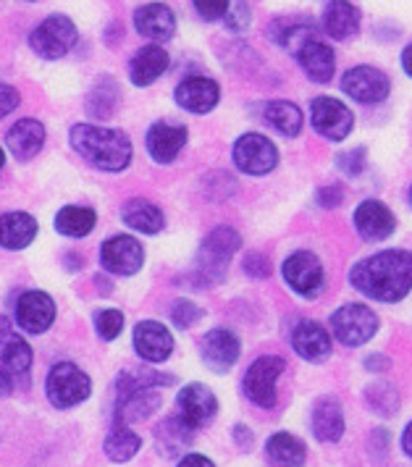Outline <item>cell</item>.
Segmentation results:
<instances>
[{
	"mask_svg": "<svg viewBox=\"0 0 412 467\" xmlns=\"http://www.w3.org/2000/svg\"><path fill=\"white\" fill-rule=\"evenodd\" d=\"M368 407L381 415H394L399 410V394L389 383L378 381L368 389Z\"/></svg>",
	"mask_w": 412,
	"mask_h": 467,
	"instance_id": "36",
	"label": "cell"
},
{
	"mask_svg": "<svg viewBox=\"0 0 412 467\" xmlns=\"http://www.w3.org/2000/svg\"><path fill=\"white\" fill-rule=\"evenodd\" d=\"M355 226H357V232L363 234V239L381 242V239L394 234L397 221H394V213L381 200H366L355 211Z\"/></svg>",
	"mask_w": 412,
	"mask_h": 467,
	"instance_id": "19",
	"label": "cell"
},
{
	"mask_svg": "<svg viewBox=\"0 0 412 467\" xmlns=\"http://www.w3.org/2000/svg\"><path fill=\"white\" fill-rule=\"evenodd\" d=\"M310 119H313V129L331 140V142H342L347 137L352 127H355V116L342 100L334 98H315L310 106Z\"/></svg>",
	"mask_w": 412,
	"mask_h": 467,
	"instance_id": "9",
	"label": "cell"
},
{
	"mask_svg": "<svg viewBox=\"0 0 412 467\" xmlns=\"http://www.w3.org/2000/svg\"><path fill=\"white\" fill-rule=\"evenodd\" d=\"M121 218L124 223L134 229V232L142 234H158L163 229V213L158 205H152L148 200H129L121 211Z\"/></svg>",
	"mask_w": 412,
	"mask_h": 467,
	"instance_id": "31",
	"label": "cell"
},
{
	"mask_svg": "<svg viewBox=\"0 0 412 467\" xmlns=\"http://www.w3.org/2000/svg\"><path fill=\"white\" fill-rule=\"evenodd\" d=\"M336 166L349 173V176H360L363 169H366V150H352V152H345L336 158Z\"/></svg>",
	"mask_w": 412,
	"mask_h": 467,
	"instance_id": "41",
	"label": "cell"
},
{
	"mask_svg": "<svg viewBox=\"0 0 412 467\" xmlns=\"http://www.w3.org/2000/svg\"><path fill=\"white\" fill-rule=\"evenodd\" d=\"M292 344H294L297 355L310 362H321L331 352V337H328L324 326L315 323V320L297 323V328L292 334Z\"/></svg>",
	"mask_w": 412,
	"mask_h": 467,
	"instance_id": "22",
	"label": "cell"
},
{
	"mask_svg": "<svg viewBox=\"0 0 412 467\" xmlns=\"http://www.w3.org/2000/svg\"><path fill=\"white\" fill-rule=\"evenodd\" d=\"M366 365H368V370H386V368H389L386 358H381V355H378V358H376V355H373V358H368V362H366Z\"/></svg>",
	"mask_w": 412,
	"mask_h": 467,
	"instance_id": "47",
	"label": "cell"
},
{
	"mask_svg": "<svg viewBox=\"0 0 412 467\" xmlns=\"http://www.w3.org/2000/svg\"><path fill=\"white\" fill-rule=\"evenodd\" d=\"M234 163L239 171H244L250 176H265L276 169L279 150L263 134H244L234 145Z\"/></svg>",
	"mask_w": 412,
	"mask_h": 467,
	"instance_id": "8",
	"label": "cell"
},
{
	"mask_svg": "<svg viewBox=\"0 0 412 467\" xmlns=\"http://www.w3.org/2000/svg\"><path fill=\"white\" fill-rule=\"evenodd\" d=\"M134 349L142 360L163 362L174 352V337L163 323L142 320L134 328Z\"/></svg>",
	"mask_w": 412,
	"mask_h": 467,
	"instance_id": "14",
	"label": "cell"
},
{
	"mask_svg": "<svg viewBox=\"0 0 412 467\" xmlns=\"http://www.w3.org/2000/svg\"><path fill=\"white\" fill-rule=\"evenodd\" d=\"M124 328V313L118 310H103L95 316V331L100 334V339H116Z\"/></svg>",
	"mask_w": 412,
	"mask_h": 467,
	"instance_id": "37",
	"label": "cell"
},
{
	"mask_svg": "<svg viewBox=\"0 0 412 467\" xmlns=\"http://www.w3.org/2000/svg\"><path fill=\"white\" fill-rule=\"evenodd\" d=\"M286 362L276 355H265L250 365V370L244 373V394L250 402H255L263 410L276 404V381L283 373Z\"/></svg>",
	"mask_w": 412,
	"mask_h": 467,
	"instance_id": "5",
	"label": "cell"
},
{
	"mask_svg": "<svg viewBox=\"0 0 412 467\" xmlns=\"http://www.w3.org/2000/svg\"><path fill=\"white\" fill-rule=\"evenodd\" d=\"M226 26L229 29H234V32H244L247 26H250V19H252V14H250V8H247V3L244 0H232V5H229V11H226Z\"/></svg>",
	"mask_w": 412,
	"mask_h": 467,
	"instance_id": "39",
	"label": "cell"
},
{
	"mask_svg": "<svg viewBox=\"0 0 412 467\" xmlns=\"http://www.w3.org/2000/svg\"><path fill=\"white\" fill-rule=\"evenodd\" d=\"M192 433H195V428H190L179 415H174V418H169V420H163V423L158 425L155 439H158L160 451H163L166 457H174V454H179L184 446H190Z\"/></svg>",
	"mask_w": 412,
	"mask_h": 467,
	"instance_id": "32",
	"label": "cell"
},
{
	"mask_svg": "<svg viewBox=\"0 0 412 467\" xmlns=\"http://www.w3.org/2000/svg\"><path fill=\"white\" fill-rule=\"evenodd\" d=\"M179 467H216L208 457H202V454H187L181 462H179Z\"/></svg>",
	"mask_w": 412,
	"mask_h": 467,
	"instance_id": "45",
	"label": "cell"
},
{
	"mask_svg": "<svg viewBox=\"0 0 412 467\" xmlns=\"http://www.w3.org/2000/svg\"><path fill=\"white\" fill-rule=\"evenodd\" d=\"M331 328L342 344L360 347L378 331V318L366 305H345L331 316Z\"/></svg>",
	"mask_w": 412,
	"mask_h": 467,
	"instance_id": "6",
	"label": "cell"
},
{
	"mask_svg": "<svg viewBox=\"0 0 412 467\" xmlns=\"http://www.w3.org/2000/svg\"><path fill=\"white\" fill-rule=\"evenodd\" d=\"M171 318L179 328H192L197 320L202 318V310L197 307L192 299H181V302H176L174 310H171Z\"/></svg>",
	"mask_w": 412,
	"mask_h": 467,
	"instance_id": "38",
	"label": "cell"
},
{
	"mask_svg": "<svg viewBox=\"0 0 412 467\" xmlns=\"http://www.w3.org/2000/svg\"><path fill=\"white\" fill-rule=\"evenodd\" d=\"M283 278L286 284L303 295V297L313 299L321 289H324V265L313 253H294L286 257L283 263Z\"/></svg>",
	"mask_w": 412,
	"mask_h": 467,
	"instance_id": "11",
	"label": "cell"
},
{
	"mask_svg": "<svg viewBox=\"0 0 412 467\" xmlns=\"http://www.w3.org/2000/svg\"><path fill=\"white\" fill-rule=\"evenodd\" d=\"M402 446H405V451L412 457V423L405 428V436H402Z\"/></svg>",
	"mask_w": 412,
	"mask_h": 467,
	"instance_id": "49",
	"label": "cell"
},
{
	"mask_svg": "<svg viewBox=\"0 0 412 467\" xmlns=\"http://www.w3.org/2000/svg\"><path fill=\"white\" fill-rule=\"evenodd\" d=\"M297 61L313 82H328L334 77V68H336L334 50L321 40H313V37L297 47Z\"/></svg>",
	"mask_w": 412,
	"mask_h": 467,
	"instance_id": "25",
	"label": "cell"
},
{
	"mask_svg": "<svg viewBox=\"0 0 412 467\" xmlns=\"http://www.w3.org/2000/svg\"><path fill=\"white\" fill-rule=\"evenodd\" d=\"M98 223V215L89 208H79V205H68L56 215V229L64 236H88Z\"/></svg>",
	"mask_w": 412,
	"mask_h": 467,
	"instance_id": "34",
	"label": "cell"
},
{
	"mask_svg": "<svg viewBox=\"0 0 412 467\" xmlns=\"http://www.w3.org/2000/svg\"><path fill=\"white\" fill-rule=\"evenodd\" d=\"M265 121L286 137H297L303 129V110L289 100H273L265 106Z\"/></svg>",
	"mask_w": 412,
	"mask_h": 467,
	"instance_id": "33",
	"label": "cell"
},
{
	"mask_svg": "<svg viewBox=\"0 0 412 467\" xmlns=\"http://www.w3.org/2000/svg\"><path fill=\"white\" fill-rule=\"evenodd\" d=\"M242 352L237 334L229 328H213L205 339H202V360L211 370L226 373L229 368H234Z\"/></svg>",
	"mask_w": 412,
	"mask_h": 467,
	"instance_id": "15",
	"label": "cell"
},
{
	"mask_svg": "<svg viewBox=\"0 0 412 467\" xmlns=\"http://www.w3.org/2000/svg\"><path fill=\"white\" fill-rule=\"evenodd\" d=\"M184 145H187V129L184 127L160 121L148 131V150H150L152 161H158V163H171Z\"/></svg>",
	"mask_w": 412,
	"mask_h": 467,
	"instance_id": "24",
	"label": "cell"
},
{
	"mask_svg": "<svg viewBox=\"0 0 412 467\" xmlns=\"http://www.w3.org/2000/svg\"><path fill=\"white\" fill-rule=\"evenodd\" d=\"M71 145L95 169L110 171V173L124 171L131 161L129 137L118 129L79 124L71 129Z\"/></svg>",
	"mask_w": 412,
	"mask_h": 467,
	"instance_id": "2",
	"label": "cell"
},
{
	"mask_svg": "<svg viewBox=\"0 0 412 467\" xmlns=\"http://www.w3.org/2000/svg\"><path fill=\"white\" fill-rule=\"evenodd\" d=\"M234 436H237V441L242 449H247V446H252V433L244 428V425H237V431H234Z\"/></svg>",
	"mask_w": 412,
	"mask_h": 467,
	"instance_id": "46",
	"label": "cell"
},
{
	"mask_svg": "<svg viewBox=\"0 0 412 467\" xmlns=\"http://www.w3.org/2000/svg\"><path fill=\"white\" fill-rule=\"evenodd\" d=\"M139 436L129 431L127 425H118V428H113L108 433V439H106V454H108V460L113 462H129L131 457L139 451Z\"/></svg>",
	"mask_w": 412,
	"mask_h": 467,
	"instance_id": "35",
	"label": "cell"
},
{
	"mask_svg": "<svg viewBox=\"0 0 412 467\" xmlns=\"http://www.w3.org/2000/svg\"><path fill=\"white\" fill-rule=\"evenodd\" d=\"M100 260H103V268L113 276H134L145 263V253L134 236L121 234V236H110L103 244Z\"/></svg>",
	"mask_w": 412,
	"mask_h": 467,
	"instance_id": "10",
	"label": "cell"
},
{
	"mask_svg": "<svg viewBox=\"0 0 412 467\" xmlns=\"http://www.w3.org/2000/svg\"><path fill=\"white\" fill-rule=\"evenodd\" d=\"M239 247H242V236L229 226H218L208 234V239L202 242L200 257H197L195 276H200V286L218 284L226 276L229 263H232L234 253H239Z\"/></svg>",
	"mask_w": 412,
	"mask_h": 467,
	"instance_id": "3",
	"label": "cell"
},
{
	"mask_svg": "<svg viewBox=\"0 0 412 467\" xmlns=\"http://www.w3.org/2000/svg\"><path fill=\"white\" fill-rule=\"evenodd\" d=\"M3 163H5V152L0 150V169H3Z\"/></svg>",
	"mask_w": 412,
	"mask_h": 467,
	"instance_id": "50",
	"label": "cell"
},
{
	"mask_svg": "<svg viewBox=\"0 0 412 467\" xmlns=\"http://www.w3.org/2000/svg\"><path fill=\"white\" fill-rule=\"evenodd\" d=\"M169 68V53L160 45H145L142 50H137V56L131 58L129 77L137 87L152 85L158 77H163Z\"/></svg>",
	"mask_w": 412,
	"mask_h": 467,
	"instance_id": "26",
	"label": "cell"
},
{
	"mask_svg": "<svg viewBox=\"0 0 412 467\" xmlns=\"http://www.w3.org/2000/svg\"><path fill=\"white\" fill-rule=\"evenodd\" d=\"M342 200H345V190H342L339 184L324 187V190L318 192V202H321L324 208H336V205H342Z\"/></svg>",
	"mask_w": 412,
	"mask_h": 467,
	"instance_id": "44",
	"label": "cell"
},
{
	"mask_svg": "<svg viewBox=\"0 0 412 467\" xmlns=\"http://www.w3.org/2000/svg\"><path fill=\"white\" fill-rule=\"evenodd\" d=\"M29 368H32V347L11 328L0 326V376L8 381L22 379Z\"/></svg>",
	"mask_w": 412,
	"mask_h": 467,
	"instance_id": "18",
	"label": "cell"
},
{
	"mask_svg": "<svg viewBox=\"0 0 412 467\" xmlns=\"http://www.w3.org/2000/svg\"><path fill=\"white\" fill-rule=\"evenodd\" d=\"M179 418L184 420V423L190 425V428H202V425H208L213 420V415H216L218 402H216V394L208 389V386H202V383H190V386H184L181 391H179Z\"/></svg>",
	"mask_w": 412,
	"mask_h": 467,
	"instance_id": "13",
	"label": "cell"
},
{
	"mask_svg": "<svg viewBox=\"0 0 412 467\" xmlns=\"http://www.w3.org/2000/svg\"><path fill=\"white\" fill-rule=\"evenodd\" d=\"M410 197H412V194H410Z\"/></svg>",
	"mask_w": 412,
	"mask_h": 467,
	"instance_id": "51",
	"label": "cell"
},
{
	"mask_svg": "<svg viewBox=\"0 0 412 467\" xmlns=\"http://www.w3.org/2000/svg\"><path fill=\"white\" fill-rule=\"evenodd\" d=\"M35 234H37V221L29 213L14 211L0 215V247L24 250L26 244H32Z\"/></svg>",
	"mask_w": 412,
	"mask_h": 467,
	"instance_id": "27",
	"label": "cell"
},
{
	"mask_svg": "<svg viewBox=\"0 0 412 467\" xmlns=\"http://www.w3.org/2000/svg\"><path fill=\"white\" fill-rule=\"evenodd\" d=\"M77 43V26L68 16H50L45 19L29 37V45L43 58H61Z\"/></svg>",
	"mask_w": 412,
	"mask_h": 467,
	"instance_id": "7",
	"label": "cell"
},
{
	"mask_svg": "<svg viewBox=\"0 0 412 467\" xmlns=\"http://www.w3.org/2000/svg\"><path fill=\"white\" fill-rule=\"evenodd\" d=\"M221 89L208 77H190L176 87V103L190 113H211L218 106Z\"/></svg>",
	"mask_w": 412,
	"mask_h": 467,
	"instance_id": "20",
	"label": "cell"
},
{
	"mask_svg": "<svg viewBox=\"0 0 412 467\" xmlns=\"http://www.w3.org/2000/svg\"><path fill=\"white\" fill-rule=\"evenodd\" d=\"M402 68L407 71L412 77V43L405 47V53H402Z\"/></svg>",
	"mask_w": 412,
	"mask_h": 467,
	"instance_id": "48",
	"label": "cell"
},
{
	"mask_svg": "<svg viewBox=\"0 0 412 467\" xmlns=\"http://www.w3.org/2000/svg\"><path fill=\"white\" fill-rule=\"evenodd\" d=\"M92 394V381L89 376L77 368L74 362H58L50 376H47V400L56 404L58 410L77 407Z\"/></svg>",
	"mask_w": 412,
	"mask_h": 467,
	"instance_id": "4",
	"label": "cell"
},
{
	"mask_svg": "<svg viewBox=\"0 0 412 467\" xmlns=\"http://www.w3.org/2000/svg\"><path fill=\"white\" fill-rule=\"evenodd\" d=\"M324 29L334 40H347L360 29V11L349 0H331L325 5Z\"/></svg>",
	"mask_w": 412,
	"mask_h": 467,
	"instance_id": "29",
	"label": "cell"
},
{
	"mask_svg": "<svg viewBox=\"0 0 412 467\" xmlns=\"http://www.w3.org/2000/svg\"><path fill=\"white\" fill-rule=\"evenodd\" d=\"M134 26L142 37L155 40V43H166L169 37H174L176 16L174 11L163 3H148L134 11Z\"/></svg>",
	"mask_w": 412,
	"mask_h": 467,
	"instance_id": "17",
	"label": "cell"
},
{
	"mask_svg": "<svg viewBox=\"0 0 412 467\" xmlns=\"http://www.w3.org/2000/svg\"><path fill=\"white\" fill-rule=\"evenodd\" d=\"M232 0H195L197 14L205 19V22H216V19H223L226 11H229Z\"/></svg>",
	"mask_w": 412,
	"mask_h": 467,
	"instance_id": "40",
	"label": "cell"
},
{
	"mask_svg": "<svg viewBox=\"0 0 412 467\" xmlns=\"http://www.w3.org/2000/svg\"><path fill=\"white\" fill-rule=\"evenodd\" d=\"M16 106H19V92L14 87L0 85V119L8 116Z\"/></svg>",
	"mask_w": 412,
	"mask_h": 467,
	"instance_id": "43",
	"label": "cell"
},
{
	"mask_svg": "<svg viewBox=\"0 0 412 467\" xmlns=\"http://www.w3.org/2000/svg\"><path fill=\"white\" fill-rule=\"evenodd\" d=\"M342 87L357 103H381L389 95L391 82L381 68L373 66H355L342 79Z\"/></svg>",
	"mask_w": 412,
	"mask_h": 467,
	"instance_id": "12",
	"label": "cell"
},
{
	"mask_svg": "<svg viewBox=\"0 0 412 467\" xmlns=\"http://www.w3.org/2000/svg\"><path fill=\"white\" fill-rule=\"evenodd\" d=\"M56 320V305L45 292H24L16 302V323L29 334H43Z\"/></svg>",
	"mask_w": 412,
	"mask_h": 467,
	"instance_id": "16",
	"label": "cell"
},
{
	"mask_svg": "<svg viewBox=\"0 0 412 467\" xmlns=\"http://www.w3.org/2000/svg\"><path fill=\"white\" fill-rule=\"evenodd\" d=\"M5 142H8V150H11V155L16 161H29L43 148L45 127L35 119H22V121H16L14 127L8 129Z\"/></svg>",
	"mask_w": 412,
	"mask_h": 467,
	"instance_id": "23",
	"label": "cell"
},
{
	"mask_svg": "<svg viewBox=\"0 0 412 467\" xmlns=\"http://www.w3.org/2000/svg\"><path fill=\"white\" fill-rule=\"evenodd\" d=\"M313 433L321 444H336L345 433V412L334 397H324L313 407Z\"/></svg>",
	"mask_w": 412,
	"mask_h": 467,
	"instance_id": "21",
	"label": "cell"
},
{
	"mask_svg": "<svg viewBox=\"0 0 412 467\" xmlns=\"http://www.w3.org/2000/svg\"><path fill=\"white\" fill-rule=\"evenodd\" d=\"M244 271L250 274V276L255 278H265L271 274V263L265 260L263 253H252V255L244 257Z\"/></svg>",
	"mask_w": 412,
	"mask_h": 467,
	"instance_id": "42",
	"label": "cell"
},
{
	"mask_svg": "<svg viewBox=\"0 0 412 467\" xmlns=\"http://www.w3.org/2000/svg\"><path fill=\"white\" fill-rule=\"evenodd\" d=\"M352 284L357 292L378 302H399L412 289V253L384 250L360 260L352 268Z\"/></svg>",
	"mask_w": 412,
	"mask_h": 467,
	"instance_id": "1",
	"label": "cell"
},
{
	"mask_svg": "<svg viewBox=\"0 0 412 467\" xmlns=\"http://www.w3.org/2000/svg\"><path fill=\"white\" fill-rule=\"evenodd\" d=\"M265 454L273 467H303L307 460V449L304 444L292 436V433H276L268 439L265 444Z\"/></svg>",
	"mask_w": 412,
	"mask_h": 467,
	"instance_id": "30",
	"label": "cell"
},
{
	"mask_svg": "<svg viewBox=\"0 0 412 467\" xmlns=\"http://www.w3.org/2000/svg\"><path fill=\"white\" fill-rule=\"evenodd\" d=\"M158 407H160V394L155 391V386H148V389H134V391L121 394L116 415H118V423H139V420H148Z\"/></svg>",
	"mask_w": 412,
	"mask_h": 467,
	"instance_id": "28",
	"label": "cell"
}]
</instances>
